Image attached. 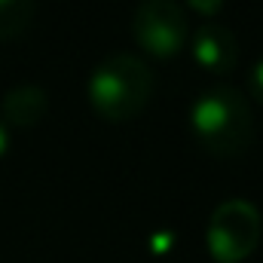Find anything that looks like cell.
<instances>
[{
    "label": "cell",
    "mask_w": 263,
    "mask_h": 263,
    "mask_svg": "<svg viewBox=\"0 0 263 263\" xmlns=\"http://www.w3.org/2000/svg\"><path fill=\"white\" fill-rule=\"evenodd\" d=\"M190 129L211 156L236 159L254 144V114L236 86L214 83L196 95L190 107Z\"/></svg>",
    "instance_id": "cell-1"
},
{
    "label": "cell",
    "mask_w": 263,
    "mask_h": 263,
    "mask_svg": "<svg viewBox=\"0 0 263 263\" xmlns=\"http://www.w3.org/2000/svg\"><path fill=\"white\" fill-rule=\"evenodd\" d=\"M153 95V70L138 52L104 55L86 83L89 107L110 123H126L138 117Z\"/></svg>",
    "instance_id": "cell-2"
},
{
    "label": "cell",
    "mask_w": 263,
    "mask_h": 263,
    "mask_svg": "<svg viewBox=\"0 0 263 263\" xmlns=\"http://www.w3.org/2000/svg\"><path fill=\"white\" fill-rule=\"evenodd\" d=\"M263 217L251 199L230 196L214 205L205 227V248L214 263H242L260 242Z\"/></svg>",
    "instance_id": "cell-3"
},
{
    "label": "cell",
    "mask_w": 263,
    "mask_h": 263,
    "mask_svg": "<svg viewBox=\"0 0 263 263\" xmlns=\"http://www.w3.org/2000/svg\"><path fill=\"white\" fill-rule=\"evenodd\" d=\"M132 37L150 59H175L190 37L184 6L178 0H141L132 12Z\"/></svg>",
    "instance_id": "cell-4"
},
{
    "label": "cell",
    "mask_w": 263,
    "mask_h": 263,
    "mask_svg": "<svg viewBox=\"0 0 263 263\" xmlns=\"http://www.w3.org/2000/svg\"><path fill=\"white\" fill-rule=\"evenodd\" d=\"M193 62L208 73H230L239 65V40L227 25L205 22L187 37Z\"/></svg>",
    "instance_id": "cell-5"
},
{
    "label": "cell",
    "mask_w": 263,
    "mask_h": 263,
    "mask_svg": "<svg viewBox=\"0 0 263 263\" xmlns=\"http://www.w3.org/2000/svg\"><path fill=\"white\" fill-rule=\"evenodd\" d=\"M0 110H3V123L6 126H12V129H34L49 114V95H46V89L40 83H18V86H12L3 95Z\"/></svg>",
    "instance_id": "cell-6"
},
{
    "label": "cell",
    "mask_w": 263,
    "mask_h": 263,
    "mask_svg": "<svg viewBox=\"0 0 263 263\" xmlns=\"http://www.w3.org/2000/svg\"><path fill=\"white\" fill-rule=\"evenodd\" d=\"M37 15V0H0V43L18 40Z\"/></svg>",
    "instance_id": "cell-7"
},
{
    "label": "cell",
    "mask_w": 263,
    "mask_h": 263,
    "mask_svg": "<svg viewBox=\"0 0 263 263\" xmlns=\"http://www.w3.org/2000/svg\"><path fill=\"white\" fill-rule=\"evenodd\" d=\"M248 89H251V95H254V101L263 104V59L254 62V67L248 70Z\"/></svg>",
    "instance_id": "cell-8"
},
{
    "label": "cell",
    "mask_w": 263,
    "mask_h": 263,
    "mask_svg": "<svg viewBox=\"0 0 263 263\" xmlns=\"http://www.w3.org/2000/svg\"><path fill=\"white\" fill-rule=\"evenodd\" d=\"M193 12H202V15H217L223 6H227V0H184Z\"/></svg>",
    "instance_id": "cell-9"
},
{
    "label": "cell",
    "mask_w": 263,
    "mask_h": 263,
    "mask_svg": "<svg viewBox=\"0 0 263 263\" xmlns=\"http://www.w3.org/2000/svg\"><path fill=\"white\" fill-rule=\"evenodd\" d=\"M9 144H12V141H9V126H6V123L0 120V156H6Z\"/></svg>",
    "instance_id": "cell-10"
},
{
    "label": "cell",
    "mask_w": 263,
    "mask_h": 263,
    "mask_svg": "<svg viewBox=\"0 0 263 263\" xmlns=\"http://www.w3.org/2000/svg\"><path fill=\"white\" fill-rule=\"evenodd\" d=\"M168 245H172V236L165 233V236H159V239H153V251L156 254H165L168 251Z\"/></svg>",
    "instance_id": "cell-11"
}]
</instances>
